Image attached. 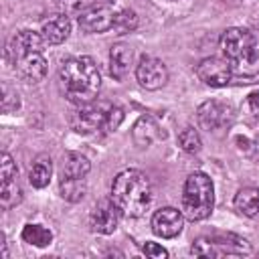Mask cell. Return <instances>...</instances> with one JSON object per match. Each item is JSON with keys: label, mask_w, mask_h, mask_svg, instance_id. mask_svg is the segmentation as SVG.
Instances as JSON below:
<instances>
[{"label": "cell", "mask_w": 259, "mask_h": 259, "mask_svg": "<svg viewBox=\"0 0 259 259\" xmlns=\"http://www.w3.org/2000/svg\"><path fill=\"white\" fill-rule=\"evenodd\" d=\"M51 174H53V166H51V158L40 156L32 162L30 170H28V182L34 188H45L51 182Z\"/></svg>", "instance_id": "cell-20"}, {"label": "cell", "mask_w": 259, "mask_h": 259, "mask_svg": "<svg viewBox=\"0 0 259 259\" xmlns=\"http://www.w3.org/2000/svg\"><path fill=\"white\" fill-rule=\"evenodd\" d=\"M59 190H61V196L65 200H71V202H77L85 196L87 192V178H65L61 176L59 180Z\"/></svg>", "instance_id": "cell-21"}, {"label": "cell", "mask_w": 259, "mask_h": 259, "mask_svg": "<svg viewBox=\"0 0 259 259\" xmlns=\"http://www.w3.org/2000/svg\"><path fill=\"white\" fill-rule=\"evenodd\" d=\"M57 6H59V10H61V14H77L79 16V12L83 10L81 8V0H57Z\"/></svg>", "instance_id": "cell-29"}, {"label": "cell", "mask_w": 259, "mask_h": 259, "mask_svg": "<svg viewBox=\"0 0 259 259\" xmlns=\"http://www.w3.org/2000/svg\"><path fill=\"white\" fill-rule=\"evenodd\" d=\"M196 75L204 85L210 87H225L231 83L233 77V69L227 63V59L223 57H206L196 65Z\"/></svg>", "instance_id": "cell-8"}, {"label": "cell", "mask_w": 259, "mask_h": 259, "mask_svg": "<svg viewBox=\"0 0 259 259\" xmlns=\"http://www.w3.org/2000/svg\"><path fill=\"white\" fill-rule=\"evenodd\" d=\"M22 241L34 247H47L53 241V233L42 225H26L22 229Z\"/></svg>", "instance_id": "cell-22"}, {"label": "cell", "mask_w": 259, "mask_h": 259, "mask_svg": "<svg viewBox=\"0 0 259 259\" xmlns=\"http://www.w3.org/2000/svg\"><path fill=\"white\" fill-rule=\"evenodd\" d=\"M221 51L233 73L251 77L259 73V30L233 26L221 36Z\"/></svg>", "instance_id": "cell-2"}, {"label": "cell", "mask_w": 259, "mask_h": 259, "mask_svg": "<svg viewBox=\"0 0 259 259\" xmlns=\"http://www.w3.org/2000/svg\"><path fill=\"white\" fill-rule=\"evenodd\" d=\"M91 170V164L85 156L77 154V152H71L65 156L63 160V166H61V176L65 178H87Z\"/></svg>", "instance_id": "cell-18"}, {"label": "cell", "mask_w": 259, "mask_h": 259, "mask_svg": "<svg viewBox=\"0 0 259 259\" xmlns=\"http://www.w3.org/2000/svg\"><path fill=\"white\" fill-rule=\"evenodd\" d=\"M196 115H198V123L204 130H208V132H217L221 127H227L233 121V109H231V105H227L223 101H217V99L204 101L198 107Z\"/></svg>", "instance_id": "cell-9"}, {"label": "cell", "mask_w": 259, "mask_h": 259, "mask_svg": "<svg viewBox=\"0 0 259 259\" xmlns=\"http://www.w3.org/2000/svg\"><path fill=\"white\" fill-rule=\"evenodd\" d=\"M18 107H20V97H18V93L12 91L8 85H4V87H2V111H4V113H10V111H14V109H18Z\"/></svg>", "instance_id": "cell-27"}, {"label": "cell", "mask_w": 259, "mask_h": 259, "mask_svg": "<svg viewBox=\"0 0 259 259\" xmlns=\"http://www.w3.org/2000/svg\"><path fill=\"white\" fill-rule=\"evenodd\" d=\"M71 32V20L67 14H55L42 22L40 34L47 45H61L69 38Z\"/></svg>", "instance_id": "cell-15"}, {"label": "cell", "mask_w": 259, "mask_h": 259, "mask_svg": "<svg viewBox=\"0 0 259 259\" xmlns=\"http://www.w3.org/2000/svg\"><path fill=\"white\" fill-rule=\"evenodd\" d=\"M109 107L111 105L101 103V101H97V103L91 101V103L79 105V109L71 115V127L77 134H93V132L101 130Z\"/></svg>", "instance_id": "cell-6"}, {"label": "cell", "mask_w": 259, "mask_h": 259, "mask_svg": "<svg viewBox=\"0 0 259 259\" xmlns=\"http://www.w3.org/2000/svg\"><path fill=\"white\" fill-rule=\"evenodd\" d=\"M59 77H61L63 93L71 103L85 105L95 101L101 87V77L97 65L89 57L67 59L59 71Z\"/></svg>", "instance_id": "cell-1"}, {"label": "cell", "mask_w": 259, "mask_h": 259, "mask_svg": "<svg viewBox=\"0 0 259 259\" xmlns=\"http://www.w3.org/2000/svg\"><path fill=\"white\" fill-rule=\"evenodd\" d=\"M168 2H176V0H168Z\"/></svg>", "instance_id": "cell-33"}, {"label": "cell", "mask_w": 259, "mask_h": 259, "mask_svg": "<svg viewBox=\"0 0 259 259\" xmlns=\"http://www.w3.org/2000/svg\"><path fill=\"white\" fill-rule=\"evenodd\" d=\"M111 198L125 217H142L152 204V184L140 170H123L113 178Z\"/></svg>", "instance_id": "cell-3"}, {"label": "cell", "mask_w": 259, "mask_h": 259, "mask_svg": "<svg viewBox=\"0 0 259 259\" xmlns=\"http://www.w3.org/2000/svg\"><path fill=\"white\" fill-rule=\"evenodd\" d=\"M142 251H144V255L154 257V259H166L168 257V251L162 245H158V243H146L142 247Z\"/></svg>", "instance_id": "cell-30"}, {"label": "cell", "mask_w": 259, "mask_h": 259, "mask_svg": "<svg viewBox=\"0 0 259 259\" xmlns=\"http://www.w3.org/2000/svg\"><path fill=\"white\" fill-rule=\"evenodd\" d=\"M119 217H121V210L115 204V200L113 198H101L89 214V227H91L93 233L109 235L117 229Z\"/></svg>", "instance_id": "cell-7"}, {"label": "cell", "mask_w": 259, "mask_h": 259, "mask_svg": "<svg viewBox=\"0 0 259 259\" xmlns=\"http://www.w3.org/2000/svg\"><path fill=\"white\" fill-rule=\"evenodd\" d=\"M192 253L198 257H225V255H249L251 245L233 233L200 237L192 243Z\"/></svg>", "instance_id": "cell-5"}, {"label": "cell", "mask_w": 259, "mask_h": 259, "mask_svg": "<svg viewBox=\"0 0 259 259\" xmlns=\"http://www.w3.org/2000/svg\"><path fill=\"white\" fill-rule=\"evenodd\" d=\"M10 63L16 71V75L20 79H24L26 83H36L47 75V59L42 57V51L14 57V59H10Z\"/></svg>", "instance_id": "cell-12"}, {"label": "cell", "mask_w": 259, "mask_h": 259, "mask_svg": "<svg viewBox=\"0 0 259 259\" xmlns=\"http://www.w3.org/2000/svg\"><path fill=\"white\" fill-rule=\"evenodd\" d=\"M42 47H45L42 34H38L34 30H20L10 38L6 53H8V59H14V57H20V55H26V53L42 51Z\"/></svg>", "instance_id": "cell-14"}, {"label": "cell", "mask_w": 259, "mask_h": 259, "mask_svg": "<svg viewBox=\"0 0 259 259\" xmlns=\"http://www.w3.org/2000/svg\"><path fill=\"white\" fill-rule=\"evenodd\" d=\"M16 174H18V170H16L14 160L10 158V154L2 152V156H0V176H2V180H6V178H14Z\"/></svg>", "instance_id": "cell-28"}, {"label": "cell", "mask_w": 259, "mask_h": 259, "mask_svg": "<svg viewBox=\"0 0 259 259\" xmlns=\"http://www.w3.org/2000/svg\"><path fill=\"white\" fill-rule=\"evenodd\" d=\"M235 208L245 217H255L259 212V188H241L235 194Z\"/></svg>", "instance_id": "cell-19"}, {"label": "cell", "mask_w": 259, "mask_h": 259, "mask_svg": "<svg viewBox=\"0 0 259 259\" xmlns=\"http://www.w3.org/2000/svg\"><path fill=\"white\" fill-rule=\"evenodd\" d=\"M95 2H99V4H107V6H111L115 0H95Z\"/></svg>", "instance_id": "cell-32"}, {"label": "cell", "mask_w": 259, "mask_h": 259, "mask_svg": "<svg viewBox=\"0 0 259 259\" xmlns=\"http://www.w3.org/2000/svg\"><path fill=\"white\" fill-rule=\"evenodd\" d=\"M132 138H134L136 146L148 148V146L154 144L156 140L164 138V132L160 130V125H158L152 117L144 115V117H140V119L134 123V127H132Z\"/></svg>", "instance_id": "cell-16"}, {"label": "cell", "mask_w": 259, "mask_h": 259, "mask_svg": "<svg viewBox=\"0 0 259 259\" xmlns=\"http://www.w3.org/2000/svg\"><path fill=\"white\" fill-rule=\"evenodd\" d=\"M79 26L85 32H105L113 26V12L107 4H91L79 12Z\"/></svg>", "instance_id": "cell-11"}, {"label": "cell", "mask_w": 259, "mask_h": 259, "mask_svg": "<svg viewBox=\"0 0 259 259\" xmlns=\"http://www.w3.org/2000/svg\"><path fill=\"white\" fill-rule=\"evenodd\" d=\"M136 26H138V16H136L134 10L123 8V10H119V12L113 14V26L111 28L117 34H127L132 30H136Z\"/></svg>", "instance_id": "cell-24"}, {"label": "cell", "mask_w": 259, "mask_h": 259, "mask_svg": "<svg viewBox=\"0 0 259 259\" xmlns=\"http://www.w3.org/2000/svg\"><path fill=\"white\" fill-rule=\"evenodd\" d=\"M22 198V190L16 182V176L14 178H6L2 180V188H0V204L2 208H12L14 204H18Z\"/></svg>", "instance_id": "cell-23"}, {"label": "cell", "mask_w": 259, "mask_h": 259, "mask_svg": "<svg viewBox=\"0 0 259 259\" xmlns=\"http://www.w3.org/2000/svg\"><path fill=\"white\" fill-rule=\"evenodd\" d=\"M247 107L251 109V113H259V93H251V95H249Z\"/></svg>", "instance_id": "cell-31"}, {"label": "cell", "mask_w": 259, "mask_h": 259, "mask_svg": "<svg viewBox=\"0 0 259 259\" xmlns=\"http://www.w3.org/2000/svg\"><path fill=\"white\" fill-rule=\"evenodd\" d=\"M178 144L184 152L188 154H198L200 148H202V142H200V136L194 127H184L180 134H178Z\"/></svg>", "instance_id": "cell-25"}, {"label": "cell", "mask_w": 259, "mask_h": 259, "mask_svg": "<svg viewBox=\"0 0 259 259\" xmlns=\"http://www.w3.org/2000/svg\"><path fill=\"white\" fill-rule=\"evenodd\" d=\"M130 63H132V49L123 42L113 45L111 53H109V73H111V77L121 81L125 77V73L130 71Z\"/></svg>", "instance_id": "cell-17"}, {"label": "cell", "mask_w": 259, "mask_h": 259, "mask_svg": "<svg viewBox=\"0 0 259 259\" xmlns=\"http://www.w3.org/2000/svg\"><path fill=\"white\" fill-rule=\"evenodd\" d=\"M136 77H138V81H140L142 87L154 91V89H160V87L166 85V81H168V69H166V65L160 59L146 55V57L140 59V63L136 67Z\"/></svg>", "instance_id": "cell-10"}, {"label": "cell", "mask_w": 259, "mask_h": 259, "mask_svg": "<svg viewBox=\"0 0 259 259\" xmlns=\"http://www.w3.org/2000/svg\"><path fill=\"white\" fill-rule=\"evenodd\" d=\"M184 217L174 206H164L154 212L152 217V231L162 239H172L182 231Z\"/></svg>", "instance_id": "cell-13"}, {"label": "cell", "mask_w": 259, "mask_h": 259, "mask_svg": "<svg viewBox=\"0 0 259 259\" xmlns=\"http://www.w3.org/2000/svg\"><path fill=\"white\" fill-rule=\"evenodd\" d=\"M121 121H123V109L111 105L109 111H107V115H105V121H103V127H101V130H103L105 134H111V132H115V130L119 127Z\"/></svg>", "instance_id": "cell-26"}, {"label": "cell", "mask_w": 259, "mask_h": 259, "mask_svg": "<svg viewBox=\"0 0 259 259\" xmlns=\"http://www.w3.org/2000/svg\"><path fill=\"white\" fill-rule=\"evenodd\" d=\"M214 186L204 172H192L182 190V212L190 221H202L212 212Z\"/></svg>", "instance_id": "cell-4"}]
</instances>
